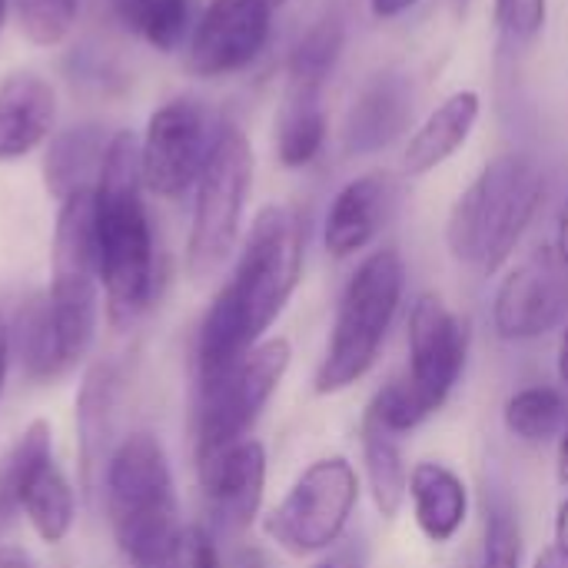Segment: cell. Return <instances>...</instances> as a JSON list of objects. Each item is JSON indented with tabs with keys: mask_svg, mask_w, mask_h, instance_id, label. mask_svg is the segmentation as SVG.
Wrapping results in <instances>:
<instances>
[{
	"mask_svg": "<svg viewBox=\"0 0 568 568\" xmlns=\"http://www.w3.org/2000/svg\"><path fill=\"white\" fill-rule=\"evenodd\" d=\"M556 546L568 552V499L559 506V516H556Z\"/></svg>",
	"mask_w": 568,
	"mask_h": 568,
	"instance_id": "39",
	"label": "cell"
},
{
	"mask_svg": "<svg viewBox=\"0 0 568 568\" xmlns=\"http://www.w3.org/2000/svg\"><path fill=\"white\" fill-rule=\"evenodd\" d=\"M549 17V0H493V20L509 43H532Z\"/></svg>",
	"mask_w": 568,
	"mask_h": 568,
	"instance_id": "31",
	"label": "cell"
},
{
	"mask_svg": "<svg viewBox=\"0 0 568 568\" xmlns=\"http://www.w3.org/2000/svg\"><path fill=\"white\" fill-rule=\"evenodd\" d=\"M290 339L270 336L253 346L236 366L210 383H200L196 399V463L250 439L266 403L290 369Z\"/></svg>",
	"mask_w": 568,
	"mask_h": 568,
	"instance_id": "9",
	"label": "cell"
},
{
	"mask_svg": "<svg viewBox=\"0 0 568 568\" xmlns=\"http://www.w3.org/2000/svg\"><path fill=\"white\" fill-rule=\"evenodd\" d=\"M413 123V90L399 73L373 77L353 100L343 123V146L349 153L386 150Z\"/></svg>",
	"mask_w": 568,
	"mask_h": 568,
	"instance_id": "18",
	"label": "cell"
},
{
	"mask_svg": "<svg viewBox=\"0 0 568 568\" xmlns=\"http://www.w3.org/2000/svg\"><path fill=\"white\" fill-rule=\"evenodd\" d=\"M556 476H559V483L568 486V426L566 433H562V439H559V463H556Z\"/></svg>",
	"mask_w": 568,
	"mask_h": 568,
	"instance_id": "40",
	"label": "cell"
},
{
	"mask_svg": "<svg viewBox=\"0 0 568 568\" xmlns=\"http://www.w3.org/2000/svg\"><path fill=\"white\" fill-rule=\"evenodd\" d=\"M116 20L160 53L180 50L196 23V0H110Z\"/></svg>",
	"mask_w": 568,
	"mask_h": 568,
	"instance_id": "25",
	"label": "cell"
},
{
	"mask_svg": "<svg viewBox=\"0 0 568 568\" xmlns=\"http://www.w3.org/2000/svg\"><path fill=\"white\" fill-rule=\"evenodd\" d=\"M3 20H7V0H0V27H3Z\"/></svg>",
	"mask_w": 568,
	"mask_h": 568,
	"instance_id": "43",
	"label": "cell"
},
{
	"mask_svg": "<svg viewBox=\"0 0 568 568\" xmlns=\"http://www.w3.org/2000/svg\"><path fill=\"white\" fill-rule=\"evenodd\" d=\"M103 503L116 549L133 568H156L180 536V503L163 443L153 433L120 439L103 469Z\"/></svg>",
	"mask_w": 568,
	"mask_h": 568,
	"instance_id": "4",
	"label": "cell"
},
{
	"mask_svg": "<svg viewBox=\"0 0 568 568\" xmlns=\"http://www.w3.org/2000/svg\"><path fill=\"white\" fill-rule=\"evenodd\" d=\"M559 376L568 386V326L562 329V343H559Z\"/></svg>",
	"mask_w": 568,
	"mask_h": 568,
	"instance_id": "41",
	"label": "cell"
},
{
	"mask_svg": "<svg viewBox=\"0 0 568 568\" xmlns=\"http://www.w3.org/2000/svg\"><path fill=\"white\" fill-rule=\"evenodd\" d=\"M403 290H406V263L393 246L369 253L356 266V273L349 276L339 296L326 356L313 379V389L320 396L349 389L376 366L386 333L399 313Z\"/></svg>",
	"mask_w": 568,
	"mask_h": 568,
	"instance_id": "6",
	"label": "cell"
},
{
	"mask_svg": "<svg viewBox=\"0 0 568 568\" xmlns=\"http://www.w3.org/2000/svg\"><path fill=\"white\" fill-rule=\"evenodd\" d=\"M57 133V90L33 70L0 80V163H17Z\"/></svg>",
	"mask_w": 568,
	"mask_h": 568,
	"instance_id": "17",
	"label": "cell"
},
{
	"mask_svg": "<svg viewBox=\"0 0 568 568\" xmlns=\"http://www.w3.org/2000/svg\"><path fill=\"white\" fill-rule=\"evenodd\" d=\"M326 133H329V120L323 113L320 93H300V90H286L283 106L276 113V133H273V146H276V160L286 170H303L310 166L323 146H326Z\"/></svg>",
	"mask_w": 568,
	"mask_h": 568,
	"instance_id": "24",
	"label": "cell"
},
{
	"mask_svg": "<svg viewBox=\"0 0 568 568\" xmlns=\"http://www.w3.org/2000/svg\"><path fill=\"white\" fill-rule=\"evenodd\" d=\"M17 27L33 47H60L80 17V0H13Z\"/></svg>",
	"mask_w": 568,
	"mask_h": 568,
	"instance_id": "29",
	"label": "cell"
},
{
	"mask_svg": "<svg viewBox=\"0 0 568 568\" xmlns=\"http://www.w3.org/2000/svg\"><path fill=\"white\" fill-rule=\"evenodd\" d=\"M409 499L419 532L446 546L456 539V532L466 523L469 513V493L466 483L443 463H416L409 469Z\"/></svg>",
	"mask_w": 568,
	"mask_h": 568,
	"instance_id": "22",
	"label": "cell"
},
{
	"mask_svg": "<svg viewBox=\"0 0 568 568\" xmlns=\"http://www.w3.org/2000/svg\"><path fill=\"white\" fill-rule=\"evenodd\" d=\"M120 376L113 363H97L80 386L77 396V436H80V476L83 489L93 493L103 483V469L110 459V433H113V406H116Z\"/></svg>",
	"mask_w": 568,
	"mask_h": 568,
	"instance_id": "21",
	"label": "cell"
},
{
	"mask_svg": "<svg viewBox=\"0 0 568 568\" xmlns=\"http://www.w3.org/2000/svg\"><path fill=\"white\" fill-rule=\"evenodd\" d=\"M469 356V323L436 293H419L409 310V373L383 386L369 409L386 429L409 433L439 413Z\"/></svg>",
	"mask_w": 568,
	"mask_h": 568,
	"instance_id": "5",
	"label": "cell"
},
{
	"mask_svg": "<svg viewBox=\"0 0 568 568\" xmlns=\"http://www.w3.org/2000/svg\"><path fill=\"white\" fill-rule=\"evenodd\" d=\"M156 568H223L220 566V552L210 539V532L203 526H183L173 549L166 552V559Z\"/></svg>",
	"mask_w": 568,
	"mask_h": 568,
	"instance_id": "32",
	"label": "cell"
},
{
	"mask_svg": "<svg viewBox=\"0 0 568 568\" xmlns=\"http://www.w3.org/2000/svg\"><path fill=\"white\" fill-rule=\"evenodd\" d=\"M363 466L379 516L396 519L409 496V469L399 446V433L386 429L373 413L363 416Z\"/></svg>",
	"mask_w": 568,
	"mask_h": 568,
	"instance_id": "23",
	"label": "cell"
},
{
	"mask_svg": "<svg viewBox=\"0 0 568 568\" xmlns=\"http://www.w3.org/2000/svg\"><path fill=\"white\" fill-rule=\"evenodd\" d=\"M453 3V13L456 17H466V10H469V0H449Z\"/></svg>",
	"mask_w": 568,
	"mask_h": 568,
	"instance_id": "42",
	"label": "cell"
},
{
	"mask_svg": "<svg viewBox=\"0 0 568 568\" xmlns=\"http://www.w3.org/2000/svg\"><path fill=\"white\" fill-rule=\"evenodd\" d=\"M0 568H37V562L20 546H0Z\"/></svg>",
	"mask_w": 568,
	"mask_h": 568,
	"instance_id": "35",
	"label": "cell"
},
{
	"mask_svg": "<svg viewBox=\"0 0 568 568\" xmlns=\"http://www.w3.org/2000/svg\"><path fill=\"white\" fill-rule=\"evenodd\" d=\"M483 113V97L476 90H456L449 93L409 136L403 150V173L406 176H426L446 160H453L466 140L473 136Z\"/></svg>",
	"mask_w": 568,
	"mask_h": 568,
	"instance_id": "19",
	"label": "cell"
},
{
	"mask_svg": "<svg viewBox=\"0 0 568 568\" xmlns=\"http://www.w3.org/2000/svg\"><path fill=\"white\" fill-rule=\"evenodd\" d=\"M568 316V263L556 246H542L519 263L499 286L493 326L509 343H526L552 333Z\"/></svg>",
	"mask_w": 568,
	"mask_h": 568,
	"instance_id": "13",
	"label": "cell"
},
{
	"mask_svg": "<svg viewBox=\"0 0 568 568\" xmlns=\"http://www.w3.org/2000/svg\"><path fill=\"white\" fill-rule=\"evenodd\" d=\"M506 429L529 443V446H542L556 436L566 433L568 406L566 396L552 386H529V389H519L509 403H506Z\"/></svg>",
	"mask_w": 568,
	"mask_h": 568,
	"instance_id": "28",
	"label": "cell"
},
{
	"mask_svg": "<svg viewBox=\"0 0 568 568\" xmlns=\"http://www.w3.org/2000/svg\"><path fill=\"white\" fill-rule=\"evenodd\" d=\"M23 449V479L17 489V509L30 523V529L47 546H60L77 519L73 486L53 459V429L47 419H33L20 433Z\"/></svg>",
	"mask_w": 568,
	"mask_h": 568,
	"instance_id": "14",
	"label": "cell"
},
{
	"mask_svg": "<svg viewBox=\"0 0 568 568\" xmlns=\"http://www.w3.org/2000/svg\"><path fill=\"white\" fill-rule=\"evenodd\" d=\"M93 223L106 320L116 329H126L153 306L156 296V240L143 200L140 136L130 130H116L110 136L93 186Z\"/></svg>",
	"mask_w": 568,
	"mask_h": 568,
	"instance_id": "2",
	"label": "cell"
},
{
	"mask_svg": "<svg viewBox=\"0 0 568 568\" xmlns=\"http://www.w3.org/2000/svg\"><path fill=\"white\" fill-rule=\"evenodd\" d=\"M399 203V176L389 170H369L353 176L329 203L323 223V246L333 260H349L366 250L389 223Z\"/></svg>",
	"mask_w": 568,
	"mask_h": 568,
	"instance_id": "15",
	"label": "cell"
},
{
	"mask_svg": "<svg viewBox=\"0 0 568 568\" xmlns=\"http://www.w3.org/2000/svg\"><path fill=\"white\" fill-rule=\"evenodd\" d=\"M270 0H210L186 40V70L200 80H220L260 60L273 37Z\"/></svg>",
	"mask_w": 568,
	"mask_h": 568,
	"instance_id": "12",
	"label": "cell"
},
{
	"mask_svg": "<svg viewBox=\"0 0 568 568\" xmlns=\"http://www.w3.org/2000/svg\"><path fill=\"white\" fill-rule=\"evenodd\" d=\"M479 568H523V529L509 503L496 499L486 509V539Z\"/></svg>",
	"mask_w": 568,
	"mask_h": 568,
	"instance_id": "30",
	"label": "cell"
},
{
	"mask_svg": "<svg viewBox=\"0 0 568 568\" xmlns=\"http://www.w3.org/2000/svg\"><path fill=\"white\" fill-rule=\"evenodd\" d=\"M100 290L93 190H83L60 203L50 253L47 306L67 369H73L93 346L100 323Z\"/></svg>",
	"mask_w": 568,
	"mask_h": 568,
	"instance_id": "7",
	"label": "cell"
},
{
	"mask_svg": "<svg viewBox=\"0 0 568 568\" xmlns=\"http://www.w3.org/2000/svg\"><path fill=\"white\" fill-rule=\"evenodd\" d=\"M196 469L216 523L236 532L256 523L266 489V449L260 439H243L196 463Z\"/></svg>",
	"mask_w": 568,
	"mask_h": 568,
	"instance_id": "16",
	"label": "cell"
},
{
	"mask_svg": "<svg viewBox=\"0 0 568 568\" xmlns=\"http://www.w3.org/2000/svg\"><path fill=\"white\" fill-rule=\"evenodd\" d=\"M316 568H336V566H316Z\"/></svg>",
	"mask_w": 568,
	"mask_h": 568,
	"instance_id": "45",
	"label": "cell"
},
{
	"mask_svg": "<svg viewBox=\"0 0 568 568\" xmlns=\"http://www.w3.org/2000/svg\"><path fill=\"white\" fill-rule=\"evenodd\" d=\"M416 3H419V0H369V10H373L376 20H393V17H399V13L413 10Z\"/></svg>",
	"mask_w": 568,
	"mask_h": 568,
	"instance_id": "34",
	"label": "cell"
},
{
	"mask_svg": "<svg viewBox=\"0 0 568 568\" xmlns=\"http://www.w3.org/2000/svg\"><path fill=\"white\" fill-rule=\"evenodd\" d=\"M546 203V173L529 153L493 156L459 193L446 220V246L456 263L493 276L516 253Z\"/></svg>",
	"mask_w": 568,
	"mask_h": 568,
	"instance_id": "3",
	"label": "cell"
},
{
	"mask_svg": "<svg viewBox=\"0 0 568 568\" xmlns=\"http://www.w3.org/2000/svg\"><path fill=\"white\" fill-rule=\"evenodd\" d=\"M339 57H343V23L329 20V17L313 23L293 43V50L286 57V90L323 97V87L333 77Z\"/></svg>",
	"mask_w": 568,
	"mask_h": 568,
	"instance_id": "27",
	"label": "cell"
},
{
	"mask_svg": "<svg viewBox=\"0 0 568 568\" xmlns=\"http://www.w3.org/2000/svg\"><path fill=\"white\" fill-rule=\"evenodd\" d=\"M306 223L290 206H263L250 223L233 276L196 336V379L210 383L260 346L303 280Z\"/></svg>",
	"mask_w": 568,
	"mask_h": 568,
	"instance_id": "1",
	"label": "cell"
},
{
	"mask_svg": "<svg viewBox=\"0 0 568 568\" xmlns=\"http://www.w3.org/2000/svg\"><path fill=\"white\" fill-rule=\"evenodd\" d=\"M270 3H273V7H283V3H286V0H270Z\"/></svg>",
	"mask_w": 568,
	"mask_h": 568,
	"instance_id": "44",
	"label": "cell"
},
{
	"mask_svg": "<svg viewBox=\"0 0 568 568\" xmlns=\"http://www.w3.org/2000/svg\"><path fill=\"white\" fill-rule=\"evenodd\" d=\"M230 568H276V566L270 562V556H266L263 549H256V546H243V549H236V556H233Z\"/></svg>",
	"mask_w": 568,
	"mask_h": 568,
	"instance_id": "33",
	"label": "cell"
},
{
	"mask_svg": "<svg viewBox=\"0 0 568 568\" xmlns=\"http://www.w3.org/2000/svg\"><path fill=\"white\" fill-rule=\"evenodd\" d=\"M556 253L562 256L568 263V196L566 203H562V210H559V220H556Z\"/></svg>",
	"mask_w": 568,
	"mask_h": 568,
	"instance_id": "37",
	"label": "cell"
},
{
	"mask_svg": "<svg viewBox=\"0 0 568 568\" xmlns=\"http://www.w3.org/2000/svg\"><path fill=\"white\" fill-rule=\"evenodd\" d=\"M532 568H568V552H562L559 546H549V549L539 552V559H536Z\"/></svg>",
	"mask_w": 568,
	"mask_h": 568,
	"instance_id": "38",
	"label": "cell"
},
{
	"mask_svg": "<svg viewBox=\"0 0 568 568\" xmlns=\"http://www.w3.org/2000/svg\"><path fill=\"white\" fill-rule=\"evenodd\" d=\"M216 120L196 97H173L160 103L140 136V176L143 190L160 200L186 196L216 140Z\"/></svg>",
	"mask_w": 568,
	"mask_h": 568,
	"instance_id": "11",
	"label": "cell"
},
{
	"mask_svg": "<svg viewBox=\"0 0 568 568\" xmlns=\"http://www.w3.org/2000/svg\"><path fill=\"white\" fill-rule=\"evenodd\" d=\"M359 503V476L346 456H326L303 469L280 506L263 519V532L290 556L306 559L346 532Z\"/></svg>",
	"mask_w": 568,
	"mask_h": 568,
	"instance_id": "10",
	"label": "cell"
},
{
	"mask_svg": "<svg viewBox=\"0 0 568 568\" xmlns=\"http://www.w3.org/2000/svg\"><path fill=\"white\" fill-rule=\"evenodd\" d=\"M10 346L17 349L20 366L33 383H50V379H60L63 373H70L63 363L53 323H50L47 293H37L20 306L17 323L10 329Z\"/></svg>",
	"mask_w": 568,
	"mask_h": 568,
	"instance_id": "26",
	"label": "cell"
},
{
	"mask_svg": "<svg viewBox=\"0 0 568 568\" xmlns=\"http://www.w3.org/2000/svg\"><path fill=\"white\" fill-rule=\"evenodd\" d=\"M253 143L246 130L233 120H220L210 160L193 186L196 200L186 240L190 280H210L233 256L253 190Z\"/></svg>",
	"mask_w": 568,
	"mask_h": 568,
	"instance_id": "8",
	"label": "cell"
},
{
	"mask_svg": "<svg viewBox=\"0 0 568 568\" xmlns=\"http://www.w3.org/2000/svg\"><path fill=\"white\" fill-rule=\"evenodd\" d=\"M10 353H13V346H10V326H7V320L0 316V396H3V383H7Z\"/></svg>",
	"mask_w": 568,
	"mask_h": 568,
	"instance_id": "36",
	"label": "cell"
},
{
	"mask_svg": "<svg viewBox=\"0 0 568 568\" xmlns=\"http://www.w3.org/2000/svg\"><path fill=\"white\" fill-rule=\"evenodd\" d=\"M110 136L100 123H77L57 130L43 146V186L47 193L63 203L73 193L93 190Z\"/></svg>",
	"mask_w": 568,
	"mask_h": 568,
	"instance_id": "20",
	"label": "cell"
}]
</instances>
